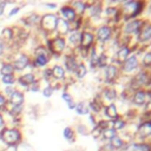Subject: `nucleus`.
<instances>
[{"label": "nucleus", "instance_id": "4468645a", "mask_svg": "<svg viewBox=\"0 0 151 151\" xmlns=\"http://www.w3.org/2000/svg\"><path fill=\"white\" fill-rule=\"evenodd\" d=\"M71 31H72L71 24L63 18H58V22H57V27H55V32L58 33V35L63 37V35L70 33Z\"/></svg>", "mask_w": 151, "mask_h": 151}, {"label": "nucleus", "instance_id": "20e7f679", "mask_svg": "<svg viewBox=\"0 0 151 151\" xmlns=\"http://www.w3.org/2000/svg\"><path fill=\"white\" fill-rule=\"evenodd\" d=\"M46 48H47V51L50 53L55 54V55H59L66 48V40H65L64 37L57 35V37L47 40V47Z\"/></svg>", "mask_w": 151, "mask_h": 151}, {"label": "nucleus", "instance_id": "aec40b11", "mask_svg": "<svg viewBox=\"0 0 151 151\" xmlns=\"http://www.w3.org/2000/svg\"><path fill=\"white\" fill-rule=\"evenodd\" d=\"M64 64H65V67L68 72H76L79 63L77 61V58L73 55V54H68L65 57V60H64Z\"/></svg>", "mask_w": 151, "mask_h": 151}, {"label": "nucleus", "instance_id": "f704fd0d", "mask_svg": "<svg viewBox=\"0 0 151 151\" xmlns=\"http://www.w3.org/2000/svg\"><path fill=\"white\" fill-rule=\"evenodd\" d=\"M61 98L67 103V105H68V107H70V109H74L76 103H74V100H73V98L71 97V94H70V93L64 92V93L61 94Z\"/></svg>", "mask_w": 151, "mask_h": 151}, {"label": "nucleus", "instance_id": "cd10ccee", "mask_svg": "<svg viewBox=\"0 0 151 151\" xmlns=\"http://www.w3.org/2000/svg\"><path fill=\"white\" fill-rule=\"evenodd\" d=\"M74 110H76V112H77L79 116H84V114H87V113H88V111H90V109H88V105H87L86 103H84V101H80V103L76 104V106H74Z\"/></svg>", "mask_w": 151, "mask_h": 151}, {"label": "nucleus", "instance_id": "c9c22d12", "mask_svg": "<svg viewBox=\"0 0 151 151\" xmlns=\"http://www.w3.org/2000/svg\"><path fill=\"white\" fill-rule=\"evenodd\" d=\"M88 109H90L91 111H93V112H99V111L103 109V105H101V103H99L98 100L93 99V100L88 104Z\"/></svg>", "mask_w": 151, "mask_h": 151}, {"label": "nucleus", "instance_id": "423d86ee", "mask_svg": "<svg viewBox=\"0 0 151 151\" xmlns=\"http://www.w3.org/2000/svg\"><path fill=\"white\" fill-rule=\"evenodd\" d=\"M139 65V61H138V58L136 54H130L127 57V59L122 63V71L124 73H131L133 72Z\"/></svg>", "mask_w": 151, "mask_h": 151}, {"label": "nucleus", "instance_id": "a878e982", "mask_svg": "<svg viewBox=\"0 0 151 151\" xmlns=\"http://www.w3.org/2000/svg\"><path fill=\"white\" fill-rule=\"evenodd\" d=\"M39 21H40V15H38L37 13H31L24 18V22L26 25H29V26L37 25V24H39Z\"/></svg>", "mask_w": 151, "mask_h": 151}, {"label": "nucleus", "instance_id": "9b49d317", "mask_svg": "<svg viewBox=\"0 0 151 151\" xmlns=\"http://www.w3.org/2000/svg\"><path fill=\"white\" fill-rule=\"evenodd\" d=\"M151 99V91H145V90H137L133 96H132V103L137 106H142L146 103V99Z\"/></svg>", "mask_w": 151, "mask_h": 151}, {"label": "nucleus", "instance_id": "4be33fe9", "mask_svg": "<svg viewBox=\"0 0 151 151\" xmlns=\"http://www.w3.org/2000/svg\"><path fill=\"white\" fill-rule=\"evenodd\" d=\"M52 79H55L58 81L60 80H64L65 79V68L60 65H54L52 68Z\"/></svg>", "mask_w": 151, "mask_h": 151}, {"label": "nucleus", "instance_id": "e433bc0d", "mask_svg": "<svg viewBox=\"0 0 151 151\" xmlns=\"http://www.w3.org/2000/svg\"><path fill=\"white\" fill-rule=\"evenodd\" d=\"M63 133H64V138L67 139L68 142H73V140H74V131H73L71 127H68V126L65 127Z\"/></svg>", "mask_w": 151, "mask_h": 151}, {"label": "nucleus", "instance_id": "ddd939ff", "mask_svg": "<svg viewBox=\"0 0 151 151\" xmlns=\"http://www.w3.org/2000/svg\"><path fill=\"white\" fill-rule=\"evenodd\" d=\"M93 42H94V35L91 32L85 31V32L81 33V35H80V42H79L80 48L88 50L93 45Z\"/></svg>", "mask_w": 151, "mask_h": 151}, {"label": "nucleus", "instance_id": "3c124183", "mask_svg": "<svg viewBox=\"0 0 151 151\" xmlns=\"http://www.w3.org/2000/svg\"><path fill=\"white\" fill-rule=\"evenodd\" d=\"M5 126H6V122H5L4 116H2V114H1V112H0V130H2Z\"/></svg>", "mask_w": 151, "mask_h": 151}, {"label": "nucleus", "instance_id": "6e6552de", "mask_svg": "<svg viewBox=\"0 0 151 151\" xmlns=\"http://www.w3.org/2000/svg\"><path fill=\"white\" fill-rule=\"evenodd\" d=\"M142 25H143V20H139V19L130 20L123 26V33H125V34H138Z\"/></svg>", "mask_w": 151, "mask_h": 151}, {"label": "nucleus", "instance_id": "79ce46f5", "mask_svg": "<svg viewBox=\"0 0 151 151\" xmlns=\"http://www.w3.org/2000/svg\"><path fill=\"white\" fill-rule=\"evenodd\" d=\"M142 64L145 67H150L151 66V51H149V52H146L144 54V57L142 59Z\"/></svg>", "mask_w": 151, "mask_h": 151}, {"label": "nucleus", "instance_id": "bb28decb", "mask_svg": "<svg viewBox=\"0 0 151 151\" xmlns=\"http://www.w3.org/2000/svg\"><path fill=\"white\" fill-rule=\"evenodd\" d=\"M103 98L109 100V101H112V100H114L117 98V91L114 88H112V87H107V88H105L103 91Z\"/></svg>", "mask_w": 151, "mask_h": 151}, {"label": "nucleus", "instance_id": "49530a36", "mask_svg": "<svg viewBox=\"0 0 151 151\" xmlns=\"http://www.w3.org/2000/svg\"><path fill=\"white\" fill-rule=\"evenodd\" d=\"M42 78L45 80H51L52 79V71H51V68H45L42 71Z\"/></svg>", "mask_w": 151, "mask_h": 151}, {"label": "nucleus", "instance_id": "5fc2aeb1", "mask_svg": "<svg viewBox=\"0 0 151 151\" xmlns=\"http://www.w3.org/2000/svg\"><path fill=\"white\" fill-rule=\"evenodd\" d=\"M46 6H47V7H50V8H54V7H55V5H54V4H46Z\"/></svg>", "mask_w": 151, "mask_h": 151}, {"label": "nucleus", "instance_id": "8fccbe9b", "mask_svg": "<svg viewBox=\"0 0 151 151\" xmlns=\"http://www.w3.org/2000/svg\"><path fill=\"white\" fill-rule=\"evenodd\" d=\"M7 4H8V2H6V1H0V17L4 14V12H5V8H6Z\"/></svg>", "mask_w": 151, "mask_h": 151}, {"label": "nucleus", "instance_id": "dca6fc26", "mask_svg": "<svg viewBox=\"0 0 151 151\" xmlns=\"http://www.w3.org/2000/svg\"><path fill=\"white\" fill-rule=\"evenodd\" d=\"M60 13L63 15V19H65L70 24L77 20V13L71 6H63L60 8Z\"/></svg>", "mask_w": 151, "mask_h": 151}, {"label": "nucleus", "instance_id": "7c9ffc66", "mask_svg": "<svg viewBox=\"0 0 151 151\" xmlns=\"http://www.w3.org/2000/svg\"><path fill=\"white\" fill-rule=\"evenodd\" d=\"M71 7L76 11V13H77V15H78V13H83L86 8H87V5L84 2V1H74V2H72V5H71Z\"/></svg>", "mask_w": 151, "mask_h": 151}, {"label": "nucleus", "instance_id": "412c9836", "mask_svg": "<svg viewBox=\"0 0 151 151\" xmlns=\"http://www.w3.org/2000/svg\"><path fill=\"white\" fill-rule=\"evenodd\" d=\"M103 110H104L105 116H106V117H109L110 119H116V118H118V109H117L116 104L110 103L109 105L104 106V107H103Z\"/></svg>", "mask_w": 151, "mask_h": 151}, {"label": "nucleus", "instance_id": "7ed1b4c3", "mask_svg": "<svg viewBox=\"0 0 151 151\" xmlns=\"http://www.w3.org/2000/svg\"><path fill=\"white\" fill-rule=\"evenodd\" d=\"M58 18L55 14L53 13H47L44 14L42 17H40V28L45 32V33H52L55 32V27H57V22H58Z\"/></svg>", "mask_w": 151, "mask_h": 151}, {"label": "nucleus", "instance_id": "58836bf2", "mask_svg": "<svg viewBox=\"0 0 151 151\" xmlns=\"http://www.w3.org/2000/svg\"><path fill=\"white\" fill-rule=\"evenodd\" d=\"M97 66L100 67V68H105L107 66V55L105 53H101L98 57V64H97Z\"/></svg>", "mask_w": 151, "mask_h": 151}, {"label": "nucleus", "instance_id": "6e6d98bb", "mask_svg": "<svg viewBox=\"0 0 151 151\" xmlns=\"http://www.w3.org/2000/svg\"><path fill=\"white\" fill-rule=\"evenodd\" d=\"M0 85H1V84H0Z\"/></svg>", "mask_w": 151, "mask_h": 151}, {"label": "nucleus", "instance_id": "c85d7f7f", "mask_svg": "<svg viewBox=\"0 0 151 151\" xmlns=\"http://www.w3.org/2000/svg\"><path fill=\"white\" fill-rule=\"evenodd\" d=\"M17 83V76L11 74V76H2L0 78V84H4L6 86H13Z\"/></svg>", "mask_w": 151, "mask_h": 151}, {"label": "nucleus", "instance_id": "4c0bfd02", "mask_svg": "<svg viewBox=\"0 0 151 151\" xmlns=\"http://www.w3.org/2000/svg\"><path fill=\"white\" fill-rule=\"evenodd\" d=\"M1 38H2L1 41H4V42H5V40H9V39H12V38H13V31H12L9 27L4 28L2 32H1Z\"/></svg>", "mask_w": 151, "mask_h": 151}, {"label": "nucleus", "instance_id": "5701e85b", "mask_svg": "<svg viewBox=\"0 0 151 151\" xmlns=\"http://www.w3.org/2000/svg\"><path fill=\"white\" fill-rule=\"evenodd\" d=\"M130 54H131L130 47L126 46V45H123V46H120V47L118 48V51H117V60L120 61V63H124V61L127 59V57H129Z\"/></svg>", "mask_w": 151, "mask_h": 151}, {"label": "nucleus", "instance_id": "9d476101", "mask_svg": "<svg viewBox=\"0 0 151 151\" xmlns=\"http://www.w3.org/2000/svg\"><path fill=\"white\" fill-rule=\"evenodd\" d=\"M37 81H38L37 77L32 72H27V73H24V74H20L19 77H17V83L25 88H28L31 85H33Z\"/></svg>", "mask_w": 151, "mask_h": 151}, {"label": "nucleus", "instance_id": "6ab92c4d", "mask_svg": "<svg viewBox=\"0 0 151 151\" xmlns=\"http://www.w3.org/2000/svg\"><path fill=\"white\" fill-rule=\"evenodd\" d=\"M137 133L143 139L150 137L151 136V119L150 120H145L142 124H139L138 130H137Z\"/></svg>", "mask_w": 151, "mask_h": 151}, {"label": "nucleus", "instance_id": "393cba45", "mask_svg": "<svg viewBox=\"0 0 151 151\" xmlns=\"http://www.w3.org/2000/svg\"><path fill=\"white\" fill-rule=\"evenodd\" d=\"M80 35H81V33H80L78 29H73V31H71V32L68 33V37H67V41H68V44H71L72 46H77V45H79V42H80Z\"/></svg>", "mask_w": 151, "mask_h": 151}, {"label": "nucleus", "instance_id": "09e8293b", "mask_svg": "<svg viewBox=\"0 0 151 151\" xmlns=\"http://www.w3.org/2000/svg\"><path fill=\"white\" fill-rule=\"evenodd\" d=\"M28 90H29V91H33V92H38V91L40 90V87H39V83H38V81L34 83L33 85H31V86L28 87Z\"/></svg>", "mask_w": 151, "mask_h": 151}, {"label": "nucleus", "instance_id": "2eb2a0df", "mask_svg": "<svg viewBox=\"0 0 151 151\" xmlns=\"http://www.w3.org/2000/svg\"><path fill=\"white\" fill-rule=\"evenodd\" d=\"M111 35H112V28L107 25H103L97 29V39L101 42L110 40Z\"/></svg>", "mask_w": 151, "mask_h": 151}, {"label": "nucleus", "instance_id": "c756f323", "mask_svg": "<svg viewBox=\"0 0 151 151\" xmlns=\"http://www.w3.org/2000/svg\"><path fill=\"white\" fill-rule=\"evenodd\" d=\"M110 145H111V147H112L113 150H117V149L124 147L125 143H124V140H123L119 136H116V137H113V138L110 140Z\"/></svg>", "mask_w": 151, "mask_h": 151}, {"label": "nucleus", "instance_id": "37998d69", "mask_svg": "<svg viewBox=\"0 0 151 151\" xmlns=\"http://www.w3.org/2000/svg\"><path fill=\"white\" fill-rule=\"evenodd\" d=\"M100 11H101V8H100V5H99V4H93V5L90 7V13H91V15H93V17L99 15V14H100Z\"/></svg>", "mask_w": 151, "mask_h": 151}, {"label": "nucleus", "instance_id": "f8f14e48", "mask_svg": "<svg viewBox=\"0 0 151 151\" xmlns=\"http://www.w3.org/2000/svg\"><path fill=\"white\" fill-rule=\"evenodd\" d=\"M24 101H25V96H24V92H21L20 90L15 88L13 91V93L7 98V103L9 105H13V106H20V105H24Z\"/></svg>", "mask_w": 151, "mask_h": 151}, {"label": "nucleus", "instance_id": "603ef678", "mask_svg": "<svg viewBox=\"0 0 151 151\" xmlns=\"http://www.w3.org/2000/svg\"><path fill=\"white\" fill-rule=\"evenodd\" d=\"M20 11V7L19 6H17V7H14V8H12V11L8 13V17H12V15H14V14H17L18 12Z\"/></svg>", "mask_w": 151, "mask_h": 151}, {"label": "nucleus", "instance_id": "a18cd8bd", "mask_svg": "<svg viewBox=\"0 0 151 151\" xmlns=\"http://www.w3.org/2000/svg\"><path fill=\"white\" fill-rule=\"evenodd\" d=\"M7 98L0 92V111L2 110H6V106H7Z\"/></svg>", "mask_w": 151, "mask_h": 151}, {"label": "nucleus", "instance_id": "72a5a7b5", "mask_svg": "<svg viewBox=\"0 0 151 151\" xmlns=\"http://www.w3.org/2000/svg\"><path fill=\"white\" fill-rule=\"evenodd\" d=\"M112 129H114L116 131L117 130H122V129H124L125 127V122L122 119V118H116V119H112V126H111Z\"/></svg>", "mask_w": 151, "mask_h": 151}, {"label": "nucleus", "instance_id": "39448f33", "mask_svg": "<svg viewBox=\"0 0 151 151\" xmlns=\"http://www.w3.org/2000/svg\"><path fill=\"white\" fill-rule=\"evenodd\" d=\"M11 63H12L15 72H21L25 68L31 66V58L26 53H19L13 58V60Z\"/></svg>", "mask_w": 151, "mask_h": 151}, {"label": "nucleus", "instance_id": "a211bd4d", "mask_svg": "<svg viewBox=\"0 0 151 151\" xmlns=\"http://www.w3.org/2000/svg\"><path fill=\"white\" fill-rule=\"evenodd\" d=\"M124 151H151V144L149 143H130L125 146Z\"/></svg>", "mask_w": 151, "mask_h": 151}, {"label": "nucleus", "instance_id": "a19ab883", "mask_svg": "<svg viewBox=\"0 0 151 151\" xmlns=\"http://www.w3.org/2000/svg\"><path fill=\"white\" fill-rule=\"evenodd\" d=\"M42 96L45 97V98H50L52 94H53V92H54V87L52 86V85H47V86H45L44 88H42Z\"/></svg>", "mask_w": 151, "mask_h": 151}, {"label": "nucleus", "instance_id": "2f4dec72", "mask_svg": "<svg viewBox=\"0 0 151 151\" xmlns=\"http://www.w3.org/2000/svg\"><path fill=\"white\" fill-rule=\"evenodd\" d=\"M101 136H103V138H105L107 140H111L113 137L117 136V131L114 129H112V127H107V129L101 131Z\"/></svg>", "mask_w": 151, "mask_h": 151}, {"label": "nucleus", "instance_id": "0eeeda50", "mask_svg": "<svg viewBox=\"0 0 151 151\" xmlns=\"http://www.w3.org/2000/svg\"><path fill=\"white\" fill-rule=\"evenodd\" d=\"M138 41L140 44H149L151 41V22H143L138 32Z\"/></svg>", "mask_w": 151, "mask_h": 151}, {"label": "nucleus", "instance_id": "c03bdc74", "mask_svg": "<svg viewBox=\"0 0 151 151\" xmlns=\"http://www.w3.org/2000/svg\"><path fill=\"white\" fill-rule=\"evenodd\" d=\"M14 90H15V87H14V86H5V87L2 88V92H1V93H2L6 98H8V97L13 93V91H14Z\"/></svg>", "mask_w": 151, "mask_h": 151}, {"label": "nucleus", "instance_id": "473e14b6", "mask_svg": "<svg viewBox=\"0 0 151 151\" xmlns=\"http://www.w3.org/2000/svg\"><path fill=\"white\" fill-rule=\"evenodd\" d=\"M76 77L78 78V79H81V78H84L85 76H86V73H87V68H86V66H85V64H83V63H80L79 65H78V67H77V70H76Z\"/></svg>", "mask_w": 151, "mask_h": 151}, {"label": "nucleus", "instance_id": "de8ad7c7", "mask_svg": "<svg viewBox=\"0 0 151 151\" xmlns=\"http://www.w3.org/2000/svg\"><path fill=\"white\" fill-rule=\"evenodd\" d=\"M6 47H7L6 42H4V41H0V57L5 54V52H6V50H7Z\"/></svg>", "mask_w": 151, "mask_h": 151}, {"label": "nucleus", "instance_id": "ea45409f", "mask_svg": "<svg viewBox=\"0 0 151 151\" xmlns=\"http://www.w3.org/2000/svg\"><path fill=\"white\" fill-rule=\"evenodd\" d=\"M98 54H97V52H96V50H92V52H91V55H90V65H91V67H96L97 66V64H98Z\"/></svg>", "mask_w": 151, "mask_h": 151}, {"label": "nucleus", "instance_id": "f257e3e1", "mask_svg": "<svg viewBox=\"0 0 151 151\" xmlns=\"http://www.w3.org/2000/svg\"><path fill=\"white\" fill-rule=\"evenodd\" d=\"M0 139L1 142L8 147H15L21 142V132L15 126H5L0 131Z\"/></svg>", "mask_w": 151, "mask_h": 151}, {"label": "nucleus", "instance_id": "f3484780", "mask_svg": "<svg viewBox=\"0 0 151 151\" xmlns=\"http://www.w3.org/2000/svg\"><path fill=\"white\" fill-rule=\"evenodd\" d=\"M118 74H119L118 67L114 66V65H107L105 67V70H104V77H105V80L107 83H111L114 79H117Z\"/></svg>", "mask_w": 151, "mask_h": 151}, {"label": "nucleus", "instance_id": "864d4df0", "mask_svg": "<svg viewBox=\"0 0 151 151\" xmlns=\"http://www.w3.org/2000/svg\"><path fill=\"white\" fill-rule=\"evenodd\" d=\"M146 110L151 112V99L149 100V103H147V105H146Z\"/></svg>", "mask_w": 151, "mask_h": 151}, {"label": "nucleus", "instance_id": "b1692460", "mask_svg": "<svg viewBox=\"0 0 151 151\" xmlns=\"http://www.w3.org/2000/svg\"><path fill=\"white\" fill-rule=\"evenodd\" d=\"M0 74L2 76H11V74H15L14 67L12 65L11 61H4L0 66Z\"/></svg>", "mask_w": 151, "mask_h": 151}, {"label": "nucleus", "instance_id": "f03ea898", "mask_svg": "<svg viewBox=\"0 0 151 151\" xmlns=\"http://www.w3.org/2000/svg\"><path fill=\"white\" fill-rule=\"evenodd\" d=\"M50 61V52L45 46H38L33 52V60L31 61L34 67H45Z\"/></svg>", "mask_w": 151, "mask_h": 151}, {"label": "nucleus", "instance_id": "1a4fd4ad", "mask_svg": "<svg viewBox=\"0 0 151 151\" xmlns=\"http://www.w3.org/2000/svg\"><path fill=\"white\" fill-rule=\"evenodd\" d=\"M150 83V76L146 71H139L132 79V88H140L144 85H147Z\"/></svg>", "mask_w": 151, "mask_h": 151}]
</instances>
